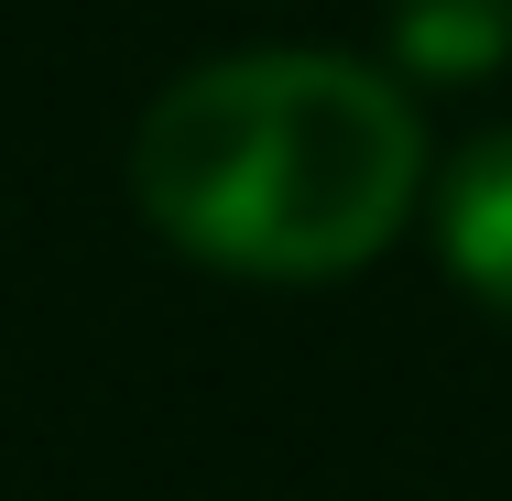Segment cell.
<instances>
[{
  "mask_svg": "<svg viewBox=\"0 0 512 501\" xmlns=\"http://www.w3.org/2000/svg\"><path fill=\"white\" fill-rule=\"evenodd\" d=\"M425 186L414 99L382 66L273 44L175 77L131 131L142 218L218 273L251 284H327L360 273Z\"/></svg>",
  "mask_w": 512,
  "mask_h": 501,
  "instance_id": "1",
  "label": "cell"
},
{
  "mask_svg": "<svg viewBox=\"0 0 512 501\" xmlns=\"http://www.w3.org/2000/svg\"><path fill=\"white\" fill-rule=\"evenodd\" d=\"M436 251H447V273L491 316H512V131L469 142L447 164V186H436Z\"/></svg>",
  "mask_w": 512,
  "mask_h": 501,
  "instance_id": "2",
  "label": "cell"
},
{
  "mask_svg": "<svg viewBox=\"0 0 512 501\" xmlns=\"http://www.w3.org/2000/svg\"><path fill=\"white\" fill-rule=\"evenodd\" d=\"M393 44L425 77H491L512 55V0H393Z\"/></svg>",
  "mask_w": 512,
  "mask_h": 501,
  "instance_id": "3",
  "label": "cell"
}]
</instances>
